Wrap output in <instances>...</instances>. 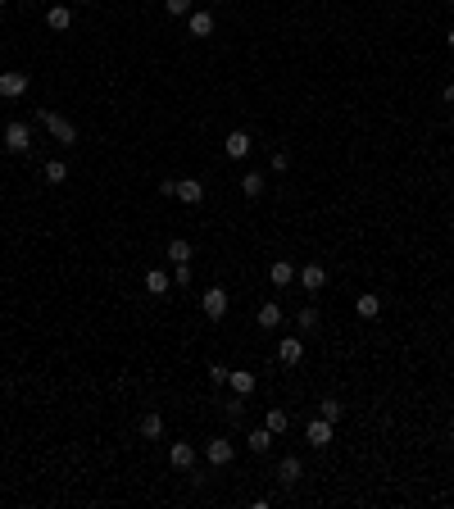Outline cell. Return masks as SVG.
<instances>
[{"label":"cell","mask_w":454,"mask_h":509,"mask_svg":"<svg viewBox=\"0 0 454 509\" xmlns=\"http://www.w3.org/2000/svg\"><path fill=\"white\" fill-rule=\"evenodd\" d=\"M227 387H232V396H250V391H255V373H250V369H232V373H227Z\"/></svg>","instance_id":"13"},{"label":"cell","mask_w":454,"mask_h":509,"mask_svg":"<svg viewBox=\"0 0 454 509\" xmlns=\"http://www.w3.org/2000/svg\"><path fill=\"white\" fill-rule=\"evenodd\" d=\"M28 87H32V77H28V73H0V96L19 100V96H28Z\"/></svg>","instance_id":"7"},{"label":"cell","mask_w":454,"mask_h":509,"mask_svg":"<svg viewBox=\"0 0 454 509\" xmlns=\"http://www.w3.org/2000/svg\"><path fill=\"white\" fill-rule=\"evenodd\" d=\"M273 436H277V432H268V428L259 423V428H255V432L246 436V445L255 450V455H268V450H273Z\"/></svg>","instance_id":"15"},{"label":"cell","mask_w":454,"mask_h":509,"mask_svg":"<svg viewBox=\"0 0 454 509\" xmlns=\"http://www.w3.org/2000/svg\"><path fill=\"white\" fill-rule=\"evenodd\" d=\"M332 436H336V423H327V419H314L309 428H304V441L314 445V450H323V445H332Z\"/></svg>","instance_id":"5"},{"label":"cell","mask_w":454,"mask_h":509,"mask_svg":"<svg viewBox=\"0 0 454 509\" xmlns=\"http://www.w3.org/2000/svg\"><path fill=\"white\" fill-rule=\"evenodd\" d=\"M32 119L41 123V128L50 132L55 141H59V146H73V141H77V123H73V119H64V114H55V109H37Z\"/></svg>","instance_id":"1"},{"label":"cell","mask_w":454,"mask_h":509,"mask_svg":"<svg viewBox=\"0 0 454 509\" xmlns=\"http://www.w3.org/2000/svg\"><path fill=\"white\" fill-rule=\"evenodd\" d=\"M173 287H191V264H177V273H173Z\"/></svg>","instance_id":"31"},{"label":"cell","mask_w":454,"mask_h":509,"mask_svg":"<svg viewBox=\"0 0 454 509\" xmlns=\"http://www.w3.org/2000/svg\"><path fill=\"white\" fill-rule=\"evenodd\" d=\"M164 10L173 14V19H182V14H191V0H164Z\"/></svg>","instance_id":"30"},{"label":"cell","mask_w":454,"mask_h":509,"mask_svg":"<svg viewBox=\"0 0 454 509\" xmlns=\"http://www.w3.org/2000/svg\"><path fill=\"white\" fill-rule=\"evenodd\" d=\"M355 314H359V318H377V314H382V296H377V291H364V296L355 300Z\"/></svg>","instance_id":"17"},{"label":"cell","mask_w":454,"mask_h":509,"mask_svg":"<svg viewBox=\"0 0 454 509\" xmlns=\"http://www.w3.org/2000/svg\"><path fill=\"white\" fill-rule=\"evenodd\" d=\"M177 200L200 205V200H205V182H195V177H177Z\"/></svg>","instance_id":"10"},{"label":"cell","mask_w":454,"mask_h":509,"mask_svg":"<svg viewBox=\"0 0 454 509\" xmlns=\"http://www.w3.org/2000/svg\"><path fill=\"white\" fill-rule=\"evenodd\" d=\"M141 436H146V441H159V436H164V419H159V410H150L146 419H141Z\"/></svg>","instance_id":"21"},{"label":"cell","mask_w":454,"mask_h":509,"mask_svg":"<svg viewBox=\"0 0 454 509\" xmlns=\"http://www.w3.org/2000/svg\"><path fill=\"white\" fill-rule=\"evenodd\" d=\"M295 282H300L309 296H318L327 287V269H323V264H300V269H295Z\"/></svg>","instance_id":"3"},{"label":"cell","mask_w":454,"mask_h":509,"mask_svg":"<svg viewBox=\"0 0 454 509\" xmlns=\"http://www.w3.org/2000/svg\"><path fill=\"white\" fill-rule=\"evenodd\" d=\"M445 46H450V50H454V28H450V32H445Z\"/></svg>","instance_id":"34"},{"label":"cell","mask_w":454,"mask_h":509,"mask_svg":"<svg viewBox=\"0 0 454 509\" xmlns=\"http://www.w3.org/2000/svg\"><path fill=\"white\" fill-rule=\"evenodd\" d=\"M205 455H209L214 468H227L232 459H237V445H232V436H214V441L205 445Z\"/></svg>","instance_id":"4"},{"label":"cell","mask_w":454,"mask_h":509,"mask_svg":"<svg viewBox=\"0 0 454 509\" xmlns=\"http://www.w3.org/2000/svg\"><path fill=\"white\" fill-rule=\"evenodd\" d=\"M164 255H168V260H173V264H191V241H186V237H173V241H168V250H164Z\"/></svg>","instance_id":"22"},{"label":"cell","mask_w":454,"mask_h":509,"mask_svg":"<svg viewBox=\"0 0 454 509\" xmlns=\"http://www.w3.org/2000/svg\"><path fill=\"white\" fill-rule=\"evenodd\" d=\"M286 423H291L286 410H268V414H264V428H268V432H286Z\"/></svg>","instance_id":"25"},{"label":"cell","mask_w":454,"mask_h":509,"mask_svg":"<svg viewBox=\"0 0 454 509\" xmlns=\"http://www.w3.org/2000/svg\"><path fill=\"white\" fill-rule=\"evenodd\" d=\"M0 5H5V0H0Z\"/></svg>","instance_id":"37"},{"label":"cell","mask_w":454,"mask_h":509,"mask_svg":"<svg viewBox=\"0 0 454 509\" xmlns=\"http://www.w3.org/2000/svg\"><path fill=\"white\" fill-rule=\"evenodd\" d=\"M5 146H10L14 155H28L32 151V128H28V123H5Z\"/></svg>","instance_id":"2"},{"label":"cell","mask_w":454,"mask_h":509,"mask_svg":"<svg viewBox=\"0 0 454 509\" xmlns=\"http://www.w3.org/2000/svg\"><path fill=\"white\" fill-rule=\"evenodd\" d=\"M268 278H273V287H291V282H295V264L291 260H277L268 269Z\"/></svg>","instance_id":"19"},{"label":"cell","mask_w":454,"mask_h":509,"mask_svg":"<svg viewBox=\"0 0 454 509\" xmlns=\"http://www.w3.org/2000/svg\"><path fill=\"white\" fill-rule=\"evenodd\" d=\"M200 309H205V318H214V323H218V318L227 314V291H223V287H209V291L200 296Z\"/></svg>","instance_id":"6"},{"label":"cell","mask_w":454,"mask_h":509,"mask_svg":"<svg viewBox=\"0 0 454 509\" xmlns=\"http://www.w3.org/2000/svg\"><path fill=\"white\" fill-rule=\"evenodd\" d=\"M300 477H304V464H300V459H295V455H286V459H282V464H277V482H282V487H286V491H291L295 482H300Z\"/></svg>","instance_id":"9"},{"label":"cell","mask_w":454,"mask_h":509,"mask_svg":"<svg viewBox=\"0 0 454 509\" xmlns=\"http://www.w3.org/2000/svg\"><path fill=\"white\" fill-rule=\"evenodd\" d=\"M223 414H227V423H241V414H246V401H223Z\"/></svg>","instance_id":"28"},{"label":"cell","mask_w":454,"mask_h":509,"mask_svg":"<svg viewBox=\"0 0 454 509\" xmlns=\"http://www.w3.org/2000/svg\"><path fill=\"white\" fill-rule=\"evenodd\" d=\"M295 327H300V332H314V327H318V309H300V314H295Z\"/></svg>","instance_id":"27"},{"label":"cell","mask_w":454,"mask_h":509,"mask_svg":"<svg viewBox=\"0 0 454 509\" xmlns=\"http://www.w3.org/2000/svg\"><path fill=\"white\" fill-rule=\"evenodd\" d=\"M450 132H454V119H450Z\"/></svg>","instance_id":"36"},{"label":"cell","mask_w":454,"mask_h":509,"mask_svg":"<svg viewBox=\"0 0 454 509\" xmlns=\"http://www.w3.org/2000/svg\"><path fill=\"white\" fill-rule=\"evenodd\" d=\"M186 19H191V37H214V14L209 10H191Z\"/></svg>","instance_id":"16"},{"label":"cell","mask_w":454,"mask_h":509,"mask_svg":"<svg viewBox=\"0 0 454 509\" xmlns=\"http://www.w3.org/2000/svg\"><path fill=\"white\" fill-rule=\"evenodd\" d=\"M227 364H209V382H214V387H227Z\"/></svg>","instance_id":"29"},{"label":"cell","mask_w":454,"mask_h":509,"mask_svg":"<svg viewBox=\"0 0 454 509\" xmlns=\"http://www.w3.org/2000/svg\"><path fill=\"white\" fill-rule=\"evenodd\" d=\"M277 359H282V364H300V359H304L300 336H282V341H277Z\"/></svg>","instance_id":"12"},{"label":"cell","mask_w":454,"mask_h":509,"mask_svg":"<svg viewBox=\"0 0 454 509\" xmlns=\"http://www.w3.org/2000/svg\"><path fill=\"white\" fill-rule=\"evenodd\" d=\"M341 414H346V405H341V401H323V405H318V419H327V423H336Z\"/></svg>","instance_id":"26"},{"label":"cell","mask_w":454,"mask_h":509,"mask_svg":"<svg viewBox=\"0 0 454 509\" xmlns=\"http://www.w3.org/2000/svg\"><path fill=\"white\" fill-rule=\"evenodd\" d=\"M250 155V132H227V160H246Z\"/></svg>","instance_id":"14"},{"label":"cell","mask_w":454,"mask_h":509,"mask_svg":"<svg viewBox=\"0 0 454 509\" xmlns=\"http://www.w3.org/2000/svg\"><path fill=\"white\" fill-rule=\"evenodd\" d=\"M82 5H96V0H82Z\"/></svg>","instance_id":"35"},{"label":"cell","mask_w":454,"mask_h":509,"mask_svg":"<svg viewBox=\"0 0 454 509\" xmlns=\"http://www.w3.org/2000/svg\"><path fill=\"white\" fill-rule=\"evenodd\" d=\"M168 464H173L177 473H191V468H195V445H191V441H173V450H168Z\"/></svg>","instance_id":"8"},{"label":"cell","mask_w":454,"mask_h":509,"mask_svg":"<svg viewBox=\"0 0 454 509\" xmlns=\"http://www.w3.org/2000/svg\"><path fill=\"white\" fill-rule=\"evenodd\" d=\"M255 323H259V327H277V323H282V305H277V300H264L259 314H255Z\"/></svg>","instance_id":"20"},{"label":"cell","mask_w":454,"mask_h":509,"mask_svg":"<svg viewBox=\"0 0 454 509\" xmlns=\"http://www.w3.org/2000/svg\"><path fill=\"white\" fill-rule=\"evenodd\" d=\"M273 169H277V173H282V169H291V155H286V151H273Z\"/></svg>","instance_id":"32"},{"label":"cell","mask_w":454,"mask_h":509,"mask_svg":"<svg viewBox=\"0 0 454 509\" xmlns=\"http://www.w3.org/2000/svg\"><path fill=\"white\" fill-rule=\"evenodd\" d=\"M41 177H46L50 186H59V182L68 177V164H64V160H46V164H41Z\"/></svg>","instance_id":"23"},{"label":"cell","mask_w":454,"mask_h":509,"mask_svg":"<svg viewBox=\"0 0 454 509\" xmlns=\"http://www.w3.org/2000/svg\"><path fill=\"white\" fill-rule=\"evenodd\" d=\"M241 191H246L250 200H259V195H264V173H246V177H241Z\"/></svg>","instance_id":"24"},{"label":"cell","mask_w":454,"mask_h":509,"mask_svg":"<svg viewBox=\"0 0 454 509\" xmlns=\"http://www.w3.org/2000/svg\"><path fill=\"white\" fill-rule=\"evenodd\" d=\"M68 23H73V10H68V5H50V10H46V28H50V32H68Z\"/></svg>","instance_id":"11"},{"label":"cell","mask_w":454,"mask_h":509,"mask_svg":"<svg viewBox=\"0 0 454 509\" xmlns=\"http://www.w3.org/2000/svg\"><path fill=\"white\" fill-rule=\"evenodd\" d=\"M168 287H173V278H168L164 269H150V273H146V291H150V296H168Z\"/></svg>","instance_id":"18"},{"label":"cell","mask_w":454,"mask_h":509,"mask_svg":"<svg viewBox=\"0 0 454 509\" xmlns=\"http://www.w3.org/2000/svg\"><path fill=\"white\" fill-rule=\"evenodd\" d=\"M445 105H454V82H445Z\"/></svg>","instance_id":"33"}]
</instances>
